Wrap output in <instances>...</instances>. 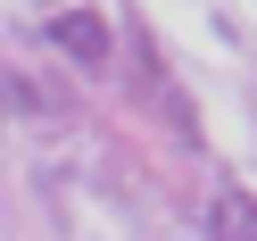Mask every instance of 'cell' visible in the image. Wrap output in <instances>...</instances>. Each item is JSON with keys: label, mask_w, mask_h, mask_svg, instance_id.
Instances as JSON below:
<instances>
[{"label": "cell", "mask_w": 257, "mask_h": 241, "mask_svg": "<svg viewBox=\"0 0 257 241\" xmlns=\"http://www.w3.org/2000/svg\"><path fill=\"white\" fill-rule=\"evenodd\" d=\"M50 42L75 58V67H108V25L91 17V9H67V17H50Z\"/></svg>", "instance_id": "cell-1"}, {"label": "cell", "mask_w": 257, "mask_h": 241, "mask_svg": "<svg viewBox=\"0 0 257 241\" xmlns=\"http://www.w3.org/2000/svg\"><path fill=\"white\" fill-rule=\"evenodd\" d=\"M216 241H257V200H249L240 183L216 191Z\"/></svg>", "instance_id": "cell-2"}, {"label": "cell", "mask_w": 257, "mask_h": 241, "mask_svg": "<svg viewBox=\"0 0 257 241\" xmlns=\"http://www.w3.org/2000/svg\"><path fill=\"white\" fill-rule=\"evenodd\" d=\"M0 100L17 108V117H58V100H42V84H34V75H0Z\"/></svg>", "instance_id": "cell-3"}]
</instances>
